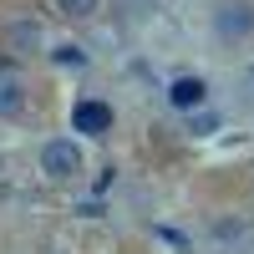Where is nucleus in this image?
I'll use <instances>...</instances> for the list:
<instances>
[{"mask_svg":"<svg viewBox=\"0 0 254 254\" xmlns=\"http://www.w3.org/2000/svg\"><path fill=\"white\" fill-rule=\"evenodd\" d=\"M56 61H61V66H81V61H87V56H81L76 46H56Z\"/></svg>","mask_w":254,"mask_h":254,"instance_id":"7","label":"nucleus"},{"mask_svg":"<svg viewBox=\"0 0 254 254\" xmlns=\"http://www.w3.org/2000/svg\"><path fill=\"white\" fill-rule=\"evenodd\" d=\"M5 112H20V81L0 76V117H5Z\"/></svg>","mask_w":254,"mask_h":254,"instance_id":"5","label":"nucleus"},{"mask_svg":"<svg viewBox=\"0 0 254 254\" xmlns=\"http://www.w3.org/2000/svg\"><path fill=\"white\" fill-rule=\"evenodd\" d=\"M41 168H46V178H56V183L76 178V173H81V153H76V142H71V137L46 142V153H41Z\"/></svg>","mask_w":254,"mask_h":254,"instance_id":"1","label":"nucleus"},{"mask_svg":"<svg viewBox=\"0 0 254 254\" xmlns=\"http://www.w3.org/2000/svg\"><path fill=\"white\" fill-rule=\"evenodd\" d=\"M203 97H208V87L198 76H178L173 87H168V102H173L178 112H193V107H203Z\"/></svg>","mask_w":254,"mask_h":254,"instance_id":"3","label":"nucleus"},{"mask_svg":"<svg viewBox=\"0 0 254 254\" xmlns=\"http://www.w3.org/2000/svg\"><path fill=\"white\" fill-rule=\"evenodd\" d=\"M97 5H102V0H61V10H66V15H76V20L97 15Z\"/></svg>","mask_w":254,"mask_h":254,"instance_id":"6","label":"nucleus"},{"mask_svg":"<svg viewBox=\"0 0 254 254\" xmlns=\"http://www.w3.org/2000/svg\"><path fill=\"white\" fill-rule=\"evenodd\" d=\"M71 127H76V132H87V137H107V132H112V107H107V102H76Z\"/></svg>","mask_w":254,"mask_h":254,"instance_id":"2","label":"nucleus"},{"mask_svg":"<svg viewBox=\"0 0 254 254\" xmlns=\"http://www.w3.org/2000/svg\"><path fill=\"white\" fill-rule=\"evenodd\" d=\"M249 26H254L249 5H219V31H224V36H244Z\"/></svg>","mask_w":254,"mask_h":254,"instance_id":"4","label":"nucleus"}]
</instances>
